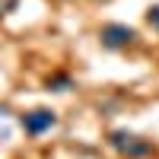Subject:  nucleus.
<instances>
[{
  "label": "nucleus",
  "instance_id": "obj_5",
  "mask_svg": "<svg viewBox=\"0 0 159 159\" xmlns=\"http://www.w3.org/2000/svg\"><path fill=\"white\" fill-rule=\"evenodd\" d=\"M147 25H150L153 32H159V3L147 7Z\"/></svg>",
  "mask_w": 159,
  "mask_h": 159
},
{
  "label": "nucleus",
  "instance_id": "obj_7",
  "mask_svg": "<svg viewBox=\"0 0 159 159\" xmlns=\"http://www.w3.org/2000/svg\"><path fill=\"white\" fill-rule=\"evenodd\" d=\"M16 3H19V0H0V13H10Z\"/></svg>",
  "mask_w": 159,
  "mask_h": 159
},
{
  "label": "nucleus",
  "instance_id": "obj_4",
  "mask_svg": "<svg viewBox=\"0 0 159 159\" xmlns=\"http://www.w3.org/2000/svg\"><path fill=\"white\" fill-rule=\"evenodd\" d=\"M48 92H67V89H73V80L67 76V73H54V76H48Z\"/></svg>",
  "mask_w": 159,
  "mask_h": 159
},
{
  "label": "nucleus",
  "instance_id": "obj_1",
  "mask_svg": "<svg viewBox=\"0 0 159 159\" xmlns=\"http://www.w3.org/2000/svg\"><path fill=\"white\" fill-rule=\"evenodd\" d=\"M108 147L118 150L121 156H127V159H143V156L153 153V140L137 137V134H130V130H111L108 134Z\"/></svg>",
  "mask_w": 159,
  "mask_h": 159
},
{
  "label": "nucleus",
  "instance_id": "obj_3",
  "mask_svg": "<svg viewBox=\"0 0 159 159\" xmlns=\"http://www.w3.org/2000/svg\"><path fill=\"white\" fill-rule=\"evenodd\" d=\"M19 124H22V130L29 137H38V134H45V130H51L57 124V111H51V108H32V111L19 115Z\"/></svg>",
  "mask_w": 159,
  "mask_h": 159
},
{
  "label": "nucleus",
  "instance_id": "obj_2",
  "mask_svg": "<svg viewBox=\"0 0 159 159\" xmlns=\"http://www.w3.org/2000/svg\"><path fill=\"white\" fill-rule=\"evenodd\" d=\"M137 38H140L137 29H134V25H124V22H105L99 29V42H102V48H108V51L134 48Z\"/></svg>",
  "mask_w": 159,
  "mask_h": 159
},
{
  "label": "nucleus",
  "instance_id": "obj_6",
  "mask_svg": "<svg viewBox=\"0 0 159 159\" xmlns=\"http://www.w3.org/2000/svg\"><path fill=\"white\" fill-rule=\"evenodd\" d=\"M10 137V111L0 105V140H7Z\"/></svg>",
  "mask_w": 159,
  "mask_h": 159
}]
</instances>
